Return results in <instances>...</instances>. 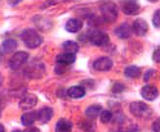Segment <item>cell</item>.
Here are the masks:
<instances>
[{
	"instance_id": "1",
	"label": "cell",
	"mask_w": 160,
	"mask_h": 132,
	"mask_svg": "<svg viewBox=\"0 0 160 132\" xmlns=\"http://www.w3.org/2000/svg\"><path fill=\"white\" fill-rule=\"evenodd\" d=\"M21 39L28 49L39 48L43 44V37L40 36L34 28H27L21 32Z\"/></svg>"
},
{
	"instance_id": "2",
	"label": "cell",
	"mask_w": 160,
	"mask_h": 132,
	"mask_svg": "<svg viewBox=\"0 0 160 132\" xmlns=\"http://www.w3.org/2000/svg\"><path fill=\"white\" fill-rule=\"evenodd\" d=\"M99 12H101L105 21L108 23H112L118 18V7L112 2H103L99 5Z\"/></svg>"
},
{
	"instance_id": "3",
	"label": "cell",
	"mask_w": 160,
	"mask_h": 132,
	"mask_svg": "<svg viewBox=\"0 0 160 132\" xmlns=\"http://www.w3.org/2000/svg\"><path fill=\"white\" fill-rule=\"evenodd\" d=\"M129 110L137 118H148L152 114V109L142 101H133L129 107Z\"/></svg>"
},
{
	"instance_id": "4",
	"label": "cell",
	"mask_w": 160,
	"mask_h": 132,
	"mask_svg": "<svg viewBox=\"0 0 160 132\" xmlns=\"http://www.w3.org/2000/svg\"><path fill=\"white\" fill-rule=\"evenodd\" d=\"M88 39L93 45H97V46H102L108 43V35L106 32H103L102 30H98V28L89 30Z\"/></svg>"
},
{
	"instance_id": "5",
	"label": "cell",
	"mask_w": 160,
	"mask_h": 132,
	"mask_svg": "<svg viewBox=\"0 0 160 132\" xmlns=\"http://www.w3.org/2000/svg\"><path fill=\"white\" fill-rule=\"evenodd\" d=\"M28 59V54L25 53V52H18L16 53L11 59H9V68L16 71V69H19Z\"/></svg>"
},
{
	"instance_id": "6",
	"label": "cell",
	"mask_w": 160,
	"mask_h": 132,
	"mask_svg": "<svg viewBox=\"0 0 160 132\" xmlns=\"http://www.w3.org/2000/svg\"><path fill=\"white\" fill-rule=\"evenodd\" d=\"M120 7L128 16H134L139 12V4L137 0H120Z\"/></svg>"
},
{
	"instance_id": "7",
	"label": "cell",
	"mask_w": 160,
	"mask_h": 132,
	"mask_svg": "<svg viewBox=\"0 0 160 132\" xmlns=\"http://www.w3.org/2000/svg\"><path fill=\"white\" fill-rule=\"evenodd\" d=\"M114 63L112 60L110 59L108 57H102V58H98L93 62V68L96 71H101V72H105V71H110L112 68Z\"/></svg>"
},
{
	"instance_id": "8",
	"label": "cell",
	"mask_w": 160,
	"mask_h": 132,
	"mask_svg": "<svg viewBox=\"0 0 160 132\" xmlns=\"http://www.w3.org/2000/svg\"><path fill=\"white\" fill-rule=\"evenodd\" d=\"M141 95H142L143 99L151 101V100H155V99L158 98L159 91H158V89H156L155 86H152V85H146V86H143L142 90H141Z\"/></svg>"
},
{
	"instance_id": "9",
	"label": "cell",
	"mask_w": 160,
	"mask_h": 132,
	"mask_svg": "<svg viewBox=\"0 0 160 132\" xmlns=\"http://www.w3.org/2000/svg\"><path fill=\"white\" fill-rule=\"evenodd\" d=\"M132 28H133V31H134L138 36H145V35L147 34V31H148V25L146 23L145 19L138 18V19H136V21H134Z\"/></svg>"
},
{
	"instance_id": "10",
	"label": "cell",
	"mask_w": 160,
	"mask_h": 132,
	"mask_svg": "<svg viewBox=\"0 0 160 132\" xmlns=\"http://www.w3.org/2000/svg\"><path fill=\"white\" fill-rule=\"evenodd\" d=\"M76 59V55L74 53H68V52H65L62 54L57 55L56 58V62L61 66H68V64H72Z\"/></svg>"
},
{
	"instance_id": "11",
	"label": "cell",
	"mask_w": 160,
	"mask_h": 132,
	"mask_svg": "<svg viewBox=\"0 0 160 132\" xmlns=\"http://www.w3.org/2000/svg\"><path fill=\"white\" fill-rule=\"evenodd\" d=\"M36 104H38V98L35 95H26L19 101V108L23 110H28V109H32Z\"/></svg>"
},
{
	"instance_id": "12",
	"label": "cell",
	"mask_w": 160,
	"mask_h": 132,
	"mask_svg": "<svg viewBox=\"0 0 160 132\" xmlns=\"http://www.w3.org/2000/svg\"><path fill=\"white\" fill-rule=\"evenodd\" d=\"M132 32H133V28L129 26L128 23H122L120 25L116 30H115V34H116V36L119 37V39H128V37H131V35H132Z\"/></svg>"
},
{
	"instance_id": "13",
	"label": "cell",
	"mask_w": 160,
	"mask_h": 132,
	"mask_svg": "<svg viewBox=\"0 0 160 132\" xmlns=\"http://www.w3.org/2000/svg\"><path fill=\"white\" fill-rule=\"evenodd\" d=\"M65 27H66V31L71 32V34H76L83 28V22L80 21L79 18H71L67 21Z\"/></svg>"
},
{
	"instance_id": "14",
	"label": "cell",
	"mask_w": 160,
	"mask_h": 132,
	"mask_svg": "<svg viewBox=\"0 0 160 132\" xmlns=\"http://www.w3.org/2000/svg\"><path fill=\"white\" fill-rule=\"evenodd\" d=\"M53 117V110L51 108H43L38 112V121L40 123H48Z\"/></svg>"
},
{
	"instance_id": "15",
	"label": "cell",
	"mask_w": 160,
	"mask_h": 132,
	"mask_svg": "<svg viewBox=\"0 0 160 132\" xmlns=\"http://www.w3.org/2000/svg\"><path fill=\"white\" fill-rule=\"evenodd\" d=\"M21 121L23 126H27V127L32 126L35 123V121H38V112H27V113H25L21 117Z\"/></svg>"
},
{
	"instance_id": "16",
	"label": "cell",
	"mask_w": 160,
	"mask_h": 132,
	"mask_svg": "<svg viewBox=\"0 0 160 132\" xmlns=\"http://www.w3.org/2000/svg\"><path fill=\"white\" fill-rule=\"evenodd\" d=\"M67 95L72 99H80L85 95V89L82 86H72L67 90Z\"/></svg>"
},
{
	"instance_id": "17",
	"label": "cell",
	"mask_w": 160,
	"mask_h": 132,
	"mask_svg": "<svg viewBox=\"0 0 160 132\" xmlns=\"http://www.w3.org/2000/svg\"><path fill=\"white\" fill-rule=\"evenodd\" d=\"M16 48H17V41L16 40L14 39H7L2 44V53L3 54H8V53L13 52Z\"/></svg>"
},
{
	"instance_id": "18",
	"label": "cell",
	"mask_w": 160,
	"mask_h": 132,
	"mask_svg": "<svg viewBox=\"0 0 160 132\" xmlns=\"http://www.w3.org/2000/svg\"><path fill=\"white\" fill-rule=\"evenodd\" d=\"M101 110H102V107L101 105H91V107H88L87 110H85V116L89 118V119H94L98 117V114L101 113Z\"/></svg>"
},
{
	"instance_id": "19",
	"label": "cell",
	"mask_w": 160,
	"mask_h": 132,
	"mask_svg": "<svg viewBox=\"0 0 160 132\" xmlns=\"http://www.w3.org/2000/svg\"><path fill=\"white\" fill-rule=\"evenodd\" d=\"M72 128V123L67 119H59L56 125V130L58 132H63V131H71Z\"/></svg>"
},
{
	"instance_id": "20",
	"label": "cell",
	"mask_w": 160,
	"mask_h": 132,
	"mask_svg": "<svg viewBox=\"0 0 160 132\" xmlns=\"http://www.w3.org/2000/svg\"><path fill=\"white\" fill-rule=\"evenodd\" d=\"M124 75L128 78H137L139 75H141V69L136 66H131V67H127L124 69Z\"/></svg>"
},
{
	"instance_id": "21",
	"label": "cell",
	"mask_w": 160,
	"mask_h": 132,
	"mask_svg": "<svg viewBox=\"0 0 160 132\" xmlns=\"http://www.w3.org/2000/svg\"><path fill=\"white\" fill-rule=\"evenodd\" d=\"M62 48L65 49V52H68V53H74L76 54L78 50H79V45L74 41H66L62 44Z\"/></svg>"
},
{
	"instance_id": "22",
	"label": "cell",
	"mask_w": 160,
	"mask_h": 132,
	"mask_svg": "<svg viewBox=\"0 0 160 132\" xmlns=\"http://www.w3.org/2000/svg\"><path fill=\"white\" fill-rule=\"evenodd\" d=\"M101 122L102 123H108V122H111L112 121V113L110 110H101Z\"/></svg>"
},
{
	"instance_id": "23",
	"label": "cell",
	"mask_w": 160,
	"mask_h": 132,
	"mask_svg": "<svg viewBox=\"0 0 160 132\" xmlns=\"http://www.w3.org/2000/svg\"><path fill=\"white\" fill-rule=\"evenodd\" d=\"M152 23L155 27H160V11H156L152 17Z\"/></svg>"
},
{
	"instance_id": "24",
	"label": "cell",
	"mask_w": 160,
	"mask_h": 132,
	"mask_svg": "<svg viewBox=\"0 0 160 132\" xmlns=\"http://www.w3.org/2000/svg\"><path fill=\"white\" fill-rule=\"evenodd\" d=\"M152 59H154V62L155 63H160V46L156 48L154 50V53H152Z\"/></svg>"
},
{
	"instance_id": "25",
	"label": "cell",
	"mask_w": 160,
	"mask_h": 132,
	"mask_svg": "<svg viewBox=\"0 0 160 132\" xmlns=\"http://www.w3.org/2000/svg\"><path fill=\"white\" fill-rule=\"evenodd\" d=\"M123 90H125V86L124 85H122V84H115L114 86H112V93H122Z\"/></svg>"
},
{
	"instance_id": "26",
	"label": "cell",
	"mask_w": 160,
	"mask_h": 132,
	"mask_svg": "<svg viewBox=\"0 0 160 132\" xmlns=\"http://www.w3.org/2000/svg\"><path fill=\"white\" fill-rule=\"evenodd\" d=\"M152 130L154 131H160V119L155 121L154 122V125H152Z\"/></svg>"
},
{
	"instance_id": "27",
	"label": "cell",
	"mask_w": 160,
	"mask_h": 132,
	"mask_svg": "<svg viewBox=\"0 0 160 132\" xmlns=\"http://www.w3.org/2000/svg\"><path fill=\"white\" fill-rule=\"evenodd\" d=\"M151 75H152V69L147 71L146 75H145V77H143V80H145V81H148V80H150V77H151Z\"/></svg>"
},
{
	"instance_id": "28",
	"label": "cell",
	"mask_w": 160,
	"mask_h": 132,
	"mask_svg": "<svg viewBox=\"0 0 160 132\" xmlns=\"http://www.w3.org/2000/svg\"><path fill=\"white\" fill-rule=\"evenodd\" d=\"M8 2H9V4H11V5H16L18 3H21L22 0H8Z\"/></svg>"
},
{
	"instance_id": "29",
	"label": "cell",
	"mask_w": 160,
	"mask_h": 132,
	"mask_svg": "<svg viewBox=\"0 0 160 132\" xmlns=\"http://www.w3.org/2000/svg\"><path fill=\"white\" fill-rule=\"evenodd\" d=\"M2 131H5V128H4L3 125H0V132H2Z\"/></svg>"
},
{
	"instance_id": "30",
	"label": "cell",
	"mask_w": 160,
	"mask_h": 132,
	"mask_svg": "<svg viewBox=\"0 0 160 132\" xmlns=\"http://www.w3.org/2000/svg\"><path fill=\"white\" fill-rule=\"evenodd\" d=\"M150 2H158V0H150Z\"/></svg>"
}]
</instances>
